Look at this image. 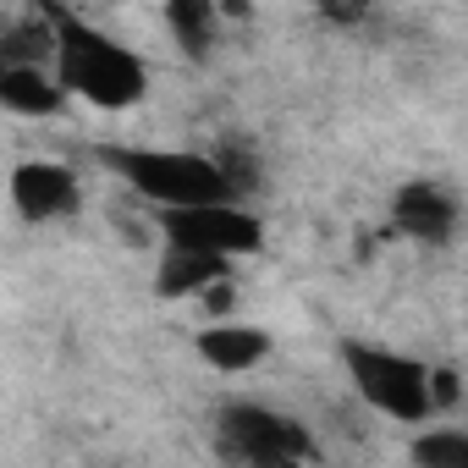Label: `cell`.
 Segmentation results:
<instances>
[{
	"label": "cell",
	"instance_id": "cell-1",
	"mask_svg": "<svg viewBox=\"0 0 468 468\" xmlns=\"http://www.w3.org/2000/svg\"><path fill=\"white\" fill-rule=\"evenodd\" d=\"M50 28H56L50 72L67 89V100H83L94 111H133L149 94V67L133 45H122V39H111L94 23L67 17V12H56Z\"/></svg>",
	"mask_w": 468,
	"mask_h": 468
},
{
	"label": "cell",
	"instance_id": "cell-2",
	"mask_svg": "<svg viewBox=\"0 0 468 468\" xmlns=\"http://www.w3.org/2000/svg\"><path fill=\"white\" fill-rule=\"evenodd\" d=\"M342 369H347V386L358 391L364 408H375L380 419H397V424H430L435 408H430V364L413 358V353H397L386 342H358L347 336L336 347Z\"/></svg>",
	"mask_w": 468,
	"mask_h": 468
},
{
	"label": "cell",
	"instance_id": "cell-3",
	"mask_svg": "<svg viewBox=\"0 0 468 468\" xmlns=\"http://www.w3.org/2000/svg\"><path fill=\"white\" fill-rule=\"evenodd\" d=\"M100 160L149 204H193V198H238L226 187L220 165L198 149H144V144H111L100 149Z\"/></svg>",
	"mask_w": 468,
	"mask_h": 468
},
{
	"label": "cell",
	"instance_id": "cell-4",
	"mask_svg": "<svg viewBox=\"0 0 468 468\" xmlns=\"http://www.w3.org/2000/svg\"><path fill=\"white\" fill-rule=\"evenodd\" d=\"M215 457L238 468H292V463H314L320 446L303 419L271 402H226L215 413Z\"/></svg>",
	"mask_w": 468,
	"mask_h": 468
},
{
	"label": "cell",
	"instance_id": "cell-5",
	"mask_svg": "<svg viewBox=\"0 0 468 468\" xmlns=\"http://www.w3.org/2000/svg\"><path fill=\"white\" fill-rule=\"evenodd\" d=\"M154 231L171 249L215 254V260H249L265 249V220L243 209V198H193V204H160Z\"/></svg>",
	"mask_w": 468,
	"mask_h": 468
},
{
	"label": "cell",
	"instance_id": "cell-6",
	"mask_svg": "<svg viewBox=\"0 0 468 468\" xmlns=\"http://www.w3.org/2000/svg\"><path fill=\"white\" fill-rule=\"evenodd\" d=\"M6 198L17 209V220L28 226H50L83 209V182L67 160H17L6 176Z\"/></svg>",
	"mask_w": 468,
	"mask_h": 468
},
{
	"label": "cell",
	"instance_id": "cell-7",
	"mask_svg": "<svg viewBox=\"0 0 468 468\" xmlns=\"http://www.w3.org/2000/svg\"><path fill=\"white\" fill-rule=\"evenodd\" d=\"M457 226H463V204L452 187L441 182H402L391 193V231L408 243H424V249H446L457 238Z\"/></svg>",
	"mask_w": 468,
	"mask_h": 468
},
{
	"label": "cell",
	"instance_id": "cell-8",
	"mask_svg": "<svg viewBox=\"0 0 468 468\" xmlns=\"http://www.w3.org/2000/svg\"><path fill=\"white\" fill-rule=\"evenodd\" d=\"M198 358L209 364V369H220V375H249V369H260L265 358H271V347H276V336L265 331V325H254V320H209L204 331H198Z\"/></svg>",
	"mask_w": 468,
	"mask_h": 468
},
{
	"label": "cell",
	"instance_id": "cell-9",
	"mask_svg": "<svg viewBox=\"0 0 468 468\" xmlns=\"http://www.w3.org/2000/svg\"><path fill=\"white\" fill-rule=\"evenodd\" d=\"M61 105H67V89L56 83L50 67H39V61H0V111L45 122Z\"/></svg>",
	"mask_w": 468,
	"mask_h": 468
},
{
	"label": "cell",
	"instance_id": "cell-10",
	"mask_svg": "<svg viewBox=\"0 0 468 468\" xmlns=\"http://www.w3.org/2000/svg\"><path fill=\"white\" fill-rule=\"evenodd\" d=\"M160 17L187 61H204L220 39V0H160Z\"/></svg>",
	"mask_w": 468,
	"mask_h": 468
},
{
	"label": "cell",
	"instance_id": "cell-11",
	"mask_svg": "<svg viewBox=\"0 0 468 468\" xmlns=\"http://www.w3.org/2000/svg\"><path fill=\"white\" fill-rule=\"evenodd\" d=\"M231 276V260L215 254H193V249H160V271H154V292L160 298H198L209 282Z\"/></svg>",
	"mask_w": 468,
	"mask_h": 468
},
{
	"label": "cell",
	"instance_id": "cell-12",
	"mask_svg": "<svg viewBox=\"0 0 468 468\" xmlns=\"http://www.w3.org/2000/svg\"><path fill=\"white\" fill-rule=\"evenodd\" d=\"M408 457H413L419 468H468V430L435 424V430H424V435L408 446Z\"/></svg>",
	"mask_w": 468,
	"mask_h": 468
},
{
	"label": "cell",
	"instance_id": "cell-13",
	"mask_svg": "<svg viewBox=\"0 0 468 468\" xmlns=\"http://www.w3.org/2000/svg\"><path fill=\"white\" fill-rule=\"evenodd\" d=\"M463 402V375L452 364H430V408L435 413H452Z\"/></svg>",
	"mask_w": 468,
	"mask_h": 468
},
{
	"label": "cell",
	"instance_id": "cell-14",
	"mask_svg": "<svg viewBox=\"0 0 468 468\" xmlns=\"http://www.w3.org/2000/svg\"><path fill=\"white\" fill-rule=\"evenodd\" d=\"M358 12H364V0H325V17L336 23H358Z\"/></svg>",
	"mask_w": 468,
	"mask_h": 468
}]
</instances>
